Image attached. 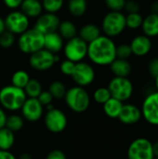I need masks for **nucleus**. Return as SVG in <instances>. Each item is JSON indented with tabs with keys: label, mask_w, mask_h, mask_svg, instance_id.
<instances>
[{
	"label": "nucleus",
	"mask_w": 158,
	"mask_h": 159,
	"mask_svg": "<svg viewBox=\"0 0 158 159\" xmlns=\"http://www.w3.org/2000/svg\"><path fill=\"white\" fill-rule=\"evenodd\" d=\"M87 57L96 65H110L116 59V45L112 38L101 35L88 44Z\"/></svg>",
	"instance_id": "1"
},
{
	"label": "nucleus",
	"mask_w": 158,
	"mask_h": 159,
	"mask_svg": "<svg viewBox=\"0 0 158 159\" xmlns=\"http://www.w3.org/2000/svg\"><path fill=\"white\" fill-rule=\"evenodd\" d=\"M27 96L22 89L7 85L0 89V106L5 111L16 112L20 110Z\"/></svg>",
	"instance_id": "2"
},
{
	"label": "nucleus",
	"mask_w": 158,
	"mask_h": 159,
	"mask_svg": "<svg viewBox=\"0 0 158 159\" xmlns=\"http://www.w3.org/2000/svg\"><path fill=\"white\" fill-rule=\"evenodd\" d=\"M64 101L69 109L77 114L86 112L90 106V96L88 92L85 88L78 86L67 89Z\"/></svg>",
	"instance_id": "3"
},
{
	"label": "nucleus",
	"mask_w": 158,
	"mask_h": 159,
	"mask_svg": "<svg viewBox=\"0 0 158 159\" xmlns=\"http://www.w3.org/2000/svg\"><path fill=\"white\" fill-rule=\"evenodd\" d=\"M19 49L24 54H33L44 48V34L34 28L28 29L18 39Z\"/></svg>",
	"instance_id": "4"
},
{
	"label": "nucleus",
	"mask_w": 158,
	"mask_h": 159,
	"mask_svg": "<svg viewBox=\"0 0 158 159\" xmlns=\"http://www.w3.org/2000/svg\"><path fill=\"white\" fill-rule=\"evenodd\" d=\"M126 28V15L121 11H110L102 19V30L110 38L120 35Z\"/></svg>",
	"instance_id": "5"
},
{
	"label": "nucleus",
	"mask_w": 158,
	"mask_h": 159,
	"mask_svg": "<svg viewBox=\"0 0 158 159\" xmlns=\"http://www.w3.org/2000/svg\"><path fill=\"white\" fill-rule=\"evenodd\" d=\"M108 89L112 98H115L122 102L129 101L134 92V86L129 77H116L114 76L109 84Z\"/></svg>",
	"instance_id": "6"
},
{
	"label": "nucleus",
	"mask_w": 158,
	"mask_h": 159,
	"mask_svg": "<svg viewBox=\"0 0 158 159\" xmlns=\"http://www.w3.org/2000/svg\"><path fill=\"white\" fill-rule=\"evenodd\" d=\"M88 44L79 36L67 40L63 46V53L66 60L72 61L75 63L83 61L88 56Z\"/></svg>",
	"instance_id": "7"
},
{
	"label": "nucleus",
	"mask_w": 158,
	"mask_h": 159,
	"mask_svg": "<svg viewBox=\"0 0 158 159\" xmlns=\"http://www.w3.org/2000/svg\"><path fill=\"white\" fill-rule=\"evenodd\" d=\"M127 156L128 159H154L153 143L146 138H137L129 144Z\"/></svg>",
	"instance_id": "8"
},
{
	"label": "nucleus",
	"mask_w": 158,
	"mask_h": 159,
	"mask_svg": "<svg viewBox=\"0 0 158 159\" xmlns=\"http://www.w3.org/2000/svg\"><path fill=\"white\" fill-rule=\"evenodd\" d=\"M44 124L47 129L52 133H61L64 131L68 125V118L63 111L58 108L47 110L44 116Z\"/></svg>",
	"instance_id": "9"
},
{
	"label": "nucleus",
	"mask_w": 158,
	"mask_h": 159,
	"mask_svg": "<svg viewBox=\"0 0 158 159\" xmlns=\"http://www.w3.org/2000/svg\"><path fill=\"white\" fill-rule=\"evenodd\" d=\"M71 77L76 86L86 88L94 82L96 74L94 68L89 63L80 61L75 63L74 70Z\"/></svg>",
	"instance_id": "10"
},
{
	"label": "nucleus",
	"mask_w": 158,
	"mask_h": 159,
	"mask_svg": "<svg viewBox=\"0 0 158 159\" xmlns=\"http://www.w3.org/2000/svg\"><path fill=\"white\" fill-rule=\"evenodd\" d=\"M6 28L10 33L16 34H21L29 29L30 21L29 18L23 14L20 10H12L5 18Z\"/></svg>",
	"instance_id": "11"
},
{
	"label": "nucleus",
	"mask_w": 158,
	"mask_h": 159,
	"mask_svg": "<svg viewBox=\"0 0 158 159\" xmlns=\"http://www.w3.org/2000/svg\"><path fill=\"white\" fill-rule=\"evenodd\" d=\"M142 118L150 125L158 127V91L148 94L141 107Z\"/></svg>",
	"instance_id": "12"
},
{
	"label": "nucleus",
	"mask_w": 158,
	"mask_h": 159,
	"mask_svg": "<svg viewBox=\"0 0 158 159\" xmlns=\"http://www.w3.org/2000/svg\"><path fill=\"white\" fill-rule=\"evenodd\" d=\"M56 63L55 61V54L47 51L45 48H42L29 57V64L30 66L38 72H45L53 67Z\"/></svg>",
	"instance_id": "13"
},
{
	"label": "nucleus",
	"mask_w": 158,
	"mask_h": 159,
	"mask_svg": "<svg viewBox=\"0 0 158 159\" xmlns=\"http://www.w3.org/2000/svg\"><path fill=\"white\" fill-rule=\"evenodd\" d=\"M21 116L28 122H36L44 116V106L35 98H27L20 108Z\"/></svg>",
	"instance_id": "14"
},
{
	"label": "nucleus",
	"mask_w": 158,
	"mask_h": 159,
	"mask_svg": "<svg viewBox=\"0 0 158 159\" xmlns=\"http://www.w3.org/2000/svg\"><path fill=\"white\" fill-rule=\"evenodd\" d=\"M36 21L34 24V29L42 33L43 34L57 32L59 25L61 23L60 18L54 13H42L38 18H36Z\"/></svg>",
	"instance_id": "15"
},
{
	"label": "nucleus",
	"mask_w": 158,
	"mask_h": 159,
	"mask_svg": "<svg viewBox=\"0 0 158 159\" xmlns=\"http://www.w3.org/2000/svg\"><path fill=\"white\" fill-rule=\"evenodd\" d=\"M142 118V110L139 106L132 103H124L117 119L124 125H135Z\"/></svg>",
	"instance_id": "16"
},
{
	"label": "nucleus",
	"mask_w": 158,
	"mask_h": 159,
	"mask_svg": "<svg viewBox=\"0 0 158 159\" xmlns=\"http://www.w3.org/2000/svg\"><path fill=\"white\" fill-rule=\"evenodd\" d=\"M129 46L132 51V55L137 57H143L151 51L152 41L151 38L145 34H139L131 40Z\"/></svg>",
	"instance_id": "17"
},
{
	"label": "nucleus",
	"mask_w": 158,
	"mask_h": 159,
	"mask_svg": "<svg viewBox=\"0 0 158 159\" xmlns=\"http://www.w3.org/2000/svg\"><path fill=\"white\" fill-rule=\"evenodd\" d=\"M63 38L58 32H52L44 34V48L47 51L58 54L63 48Z\"/></svg>",
	"instance_id": "18"
},
{
	"label": "nucleus",
	"mask_w": 158,
	"mask_h": 159,
	"mask_svg": "<svg viewBox=\"0 0 158 159\" xmlns=\"http://www.w3.org/2000/svg\"><path fill=\"white\" fill-rule=\"evenodd\" d=\"M109 66L111 72L116 77H129L132 71V66L128 60L116 58Z\"/></svg>",
	"instance_id": "19"
},
{
	"label": "nucleus",
	"mask_w": 158,
	"mask_h": 159,
	"mask_svg": "<svg viewBox=\"0 0 158 159\" xmlns=\"http://www.w3.org/2000/svg\"><path fill=\"white\" fill-rule=\"evenodd\" d=\"M20 8L29 19L38 18L43 12V7L40 0H23Z\"/></svg>",
	"instance_id": "20"
},
{
	"label": "nucleus",
	"mask_w": 158,
	"mask_h": 159,
	"mask_svg": "<svg viewBox=\"0 0 158 159\" xmlns=\"http://www.w3.org/2000/svg\"><path fill=\"white\" fill-rule=\"evenodd\" d=\"M142 29L143 34L150 38L158 36V14L150 13L143 18Z\"/></svg>",
	"instance_id": "21"
},
{
	"label": "nucleus",
	"mask_w": 158,
	"mask_h": 159,
	"mask_svg": "<svg viewBox=\"0 0 158 159\" xmlns=\"http://www.w3.org/2000/svg\"><path fill=\"white\" fill-rule=\"evenodd\" d=\"M78 34H79L78 36L81 39H83L86 43L89 44L102 35V30L96 24L87 23V24L81 26Z\"/></svg>",
	"instance_id": "22"
},
{
	"label": "nucleus",
	"mask_w": 158,
	"mask_h": 159,
	"mask_svg": "<svg viewBox=\"0 0 158 159\" xmlns=\"http://www.w3.org/2000/svg\"><path fill=\"white\" fill-rule=\"evenodd\" d=\"M123 104H124V102H122L115 98H111L102 105L103 113L105 114L106 116H108L110 118H114V119L118 118L120 112L122 110Z\"/></svg>",
	"instance_id": "23"
},
{
	"label": "nucleus",
	"mask_w": 158,
	"mask_h": 159,
	"mask_svg": "<svg viewBox=\"0 0 158 159\" xmlns=\"http://www.w3.org/2000/svg\"><path fill=\"white\" fill-rule=\"evenodd\" d=\"M57 32L60 34V35L63 39L69 40V39H72L76 36L77 28L73 21L66 20L61 21Z\"/></svg>",
	"instance_id": "24"
},
{
	"label": "nucleus",
	"mask_w": 158,
	"mask_h": 159,
	"mask_svg": "<svg viewBox=\"0 0 158 159\" xmlns=\"http://www.w3.org/2000/svg\"><path fill=\"white\" fill-rule=\"evenodd\" d=\"M15 133L8 129L2 128L0 129V150L9 151L15 143Z\"/></svg>",
	"instance_id": "25"
},
{
	"label": "nucleus",
	"mask_w": 158,
	"mask_h": 159,
	"mask_svg": "<svg viewBox=\"0 0 158 159\" xmlns=\"http://www.w3.org/2000/svg\"><path fill=\"white\" fill-rule=\"evenodd\" d=\"M88 8L87 0H69L68 9L72 16L79 18L85 15Z\"/></svg>",
	"instance_id": "26"
},
{
	"label": "nucleus",
	"mask_w": 158,
	"mask_h": 159,
	"mask_svg": "<svg viewBox=\"0 0 158 159\" xmlns=\"http://www.w3.org/2000/svg\"><path fill=\"white\" fill-rule=\"evenodd\" d=\"M24 121L25 120L21 116L12 114L10 116H7L5 127L9 130H11L12 132L16 133L22 129V128L24 127Z\"/></svg>",
	"instance_id": "27"
},
{
	"label": "nucleus",
	"mask_w": 158,
	"mask_h": 159,
	"mask_svg": "<svg viewBox=\"0 0 158 159\" xmlns=\"http://www.w3.org/2000/svg\"><path fill=\"white\" fill-rule=\"evenodd\" d=\"M23 90H24L27 98L37 99L39 94L43 91V88H42V84L40 83L39 80H37L35 78H31L29 80V82L27 83V85L25 86V88L23 89Z\"/></svg>",
	"instance_id": "28"
},
{
	"label": "nucleus",
	"mask_w": 158,
	"mask_h": 159,
	"mask_svg": "<svg viewBox=\"0 0 158 159\" xmlns=\"http://www.w3.org/2000/svg\"><path fill=\"white\" fill-rule=\"evenodd\" d=\"M31 79L29 74L24 70H18L13 73L11 76V85L20 89H24Z\"/></svg>",
	"instance_id": "29"
},
{
	"label": "nucleus",
	"mask_w": 158,
	"mask_h": 159,
	"mask_svg": "<svg viewBox=\"0 0 158 159\" xmlns=\"http://www.w3.org/2000/svg\"><path fill=\"white\" fill-rule=\"evenodd\" d=\"M48 91L50 92V94L52 95L54 99L61 100V99H64L67 89L64 83H62L61 81L56 80L50 83L48 87Z\"/></svg>",
	"instance_id": "30"
},
{
	"label": "nucleus",
	"mask_w": 158,
	"mask_h": 159,
	"mask_svg": "<svg viewBox=\"0 0 158 159\" xmlns=\"http://www.w3.org/2000/svg\"><path fill=\"white\" fill-rule=\"evenodd\" d=\"M143 17L140 12L138 13H129L126 16V26L131 30H136L142 27Z\"/></svg>",
	"instance_id": "31"
},
{
	"label": "nucleus",
	"mask_w": 158,
	"mask_h": 159,
	"mask_svg": "<svg viewBox=\"0 0 158 159\" xmlns=\"http://www.w3.org/2000/svg\"><path fill=\"white\" fill-rule=\"evenodd\" d=\"M92 98L95 102L103 105L108 100H110L112 98V96H111V93H110L108 88L101 87V88H98L97 89H95V91L93 92Z\"/></svg>",
	"instance_id": "32"
},
{
	"label": "nucleus",
	"mask_w": 158,
	"mask_h": 159,
	"mask_svg": "<svg viewBox=\"0 0 158 159\" xmlns=\"http://www.w3.org/2000/svg\"><path fill=\"white\" fill-rule=\"evenodd\" d=\"M42 7L43 10L48 13H54L56 14L58 11H60L64 4V0H42Z\"/></svg>",
	"instance_id": "33"
},
{
	"label": "nucleus",
	"mask_w": 158,
	"mask_h": 159,
	"mask_svg": "<svg viewBox=\"0 0 158 159\" xmlns=\"http://www.w3.org/2000/svg\"><path fill=\"white\" fill-rule=\"evenodd\" d=\"M15 34L6 30L0 34V47L3 48H9L15 44Z\"/></svg>",
	"instance_id": "34"
},
{
	"label": "nucleus",
	"mask_w": 158,
	"mask_h": 159,
	"mask_svg": "<svg viewBox=\"0 0 158 159\" xmlns=\"http://www.w3.org/2000/svg\"><path fill=\"white\" fill-rule=\"evenodd\" d=\"M131 55H132V51H131L129 45L121 44L119 46H116V58L117 59L128 60Z\"/></svg>",
	"instance_id": "35"
},
{
	"label": "nucleus",
	"mask_w": 158,
	"mask_h": 159,
	"mask_svg": "<svg viewBox=\"0 0 158 159\" xmlns=\"http://www.w3.org/2000/svg\"><path fill=\"white\" fill-rule=\"evenodd\" d=\"M127 0H104L106 7L110 11H121L124 9Z\"/></svg>",
	"instance_id": "36"
},
{
	"label": "nucleus",
	"mask_w": 158,
	"mask_h": 159,
	"mask_svg": "<svg viewBox=\"0 0 158 159\" xmlns=\"http://www.w3.org/2000/svg\"><path fill=\"white\" fill-rule=\"evenodd\" d=\"M74 66H75V62L69 60H64L61 61L60 65V70L62 73V75L66 76H71L74 70Z\"/></svg>",
	"instance_id": "37"
},
{
	"label": "nucleus",
	"mask_w": 158,
	"mask_h": 159,
	"mask_svg": "<svg viewBox=\"0 0 158 159\" xmlns=\"http://www.w3.org/2000/svg\"><path fill=\"white\" fill-rule=\"evenodd\" d=\"M53 97H52V95L50 94V92L48 91V90H43L40 94H39V96L37 97V100L39 101V102L45 107H47V105H49V104H52V102H53Z\"/></svg>",
	"instance_id": "38"
},
{
	"label": "nucleus",
	"mask_w": 158,
	"mask_h": 159,
	"mask_svg": "<svg viewBox=\"0 0 158 159\" xmlns=\"http://www.w3.org/2000/svg\"><path fill=\"white\" fill-rule=\"evenodd\" d=\"M124 9L129 13H138L141 10V5L135 0H129L126 2Z\"/></svg>",
	"instance_id": "39"
},
{
	"label": "nucleus",
	"mask_w": 158,
	"mask_h": 159,
	"mask_svg": "<svg viewBox=\"0 0 158 159\" xmlns=\"http://www.w3.org/2000/svg\"><path fill=\"white\" fill-rule=\"evenodd\" d=\"M148 71L152 77L156 78L158 75V58H154L148 64Z\"/></svg>",
	"instance_id": "40"
},
{
	"label": "nucleus",
	"mask_w": 158,
	"mask_h": 159,
	"mask_svg": "<svg viewBox=\"0 0 158 159\" xmlns=\"http://www.w3.org/2000/svg\"><path fill=\"white\" fill-rule=\"evenodd\" d=\"M46 159H67V157L61 150L54 149L47 155Z\"/></svg>",
	"instance_id": "41"
},
{
	"label": "nucleus",
	"mask_w": 158,
	"mask_h": 159,
	"mask_svg": "<svg viewBox=\"0 0 158 159\" xmlns=\"http://www.w3.org/2000/svg\"><path fill=\"white\" fill-rule=\"evenodd\" d=\"M22 1L23 0H3L4 5L11 10H16L20 8Z\"/></svg>",
	"instance_id": "42"
},
{
	"label": "nucleus",
	"mask_w": 158,
	"mask_h": 159,
	"mask_svg": "<svg viewBox=\"0 0 158 159\" xmlns=\"http://www.w3.org/2000/svg\"><path fill=\"white\" fill-rule=\"evenodd\" d=\"M7 116L6 111L0 106V129L2 128H5L6 121H7Z\"/></svg>",
	"instance_id": "43"
},
{
	"label": "nucleus",
	"mask_w": 158,
	"mask_h": 159,
	"mask_svg": "<svg viewBox=\"0 0 158 159\" xmlns=\"http://www.w3.org/2000/svg\"><path fill=\"white\" fill-rule=\"evenodd\" d=\"M0 159H17L10 151L0 150Z\"/></svg>",
	"instance_id": "44"
},
{
	"label": "nucleus",
	"mask_w": 158,
	"mask_h": 159,
	"mask_svg": "<svg viewBox=\"0 0 158 159\" xmlns=\"http://www.w3.org/2000/svg\"><path fill=\"white\" fill-rule=\"evenodd\" d=\"M150 11L151 13H156L158 14V0H155L150 5Z\"/></svg>",
	"instance_id": "45"
},
{
	"label": "nucleus",
	"mask_w": 158,
	"mask_h": 159,
	"mask_svg": "<svg viewBox=\"0 0 158 159\" xmlns=\"http://www.w3.org/2000/svg\"><path fill=\"white\" fill-rule=\"evenodd\" d=\"M6 30H7V28H6L5 19H3V18L0 17V34H1L2 33H4Z\"/></svg>",
	"instance_id": "46"
},
{
	"label": "nucleus",
	"mask_w": 158,
	"mask_h": 159,
	"mask_svg": "<svg viewBox=\"0 0 158 159\" xmlns=\"http://www.w3.org/2000/svg\"><path fill=\"white\" fill-rule=\"evenodd\" d=\"M153 151H154L155 157H158V141L153 143Z\"/></svg>",
	"instance_id": "47"
},
{
	"label": "nucleus",
	"mask_w": 158,
	"mask_h": 159,
	"mask_svg": "<svg viewBox=\"0 0 158 159\" xmlns=\"http://www.w3.org/2000/svg\"><path fill=\"white\" fill-rule=\"evenodd\" d=\"M17 159H34L33 157L28 153H22Z\"/></svg>",
	"instance_id": "48"
},
{
	"label": "nucleus",
	"mask_w": 158,
	"mask_h": 159,
	"mask_svg": "<svg viewBox=\"0 0 158 159\" xmlns=\"http://www.w3.org/2000/svg\"><path fill=\"white\" fill-rule=\"evenodd\" d=\"M155 83H156V91H158V75L155 78Z\"/></svg>",
	"instance_id": "49"
},
{
	"label": "nucleus",
	"mask_w": 158,
	"mask_h": 159,
	"mask_svg": "<svg viewBox=\"0 0 158 159\" xmlns=\"http://www.w3.org/2000/svg\"><path fill=\"white\" fill-rule=\"evenodd\" d=\"M154 159H158V157H155V158Z\"/></svg>",
	"instance_id": "50"
}]
</instances>
